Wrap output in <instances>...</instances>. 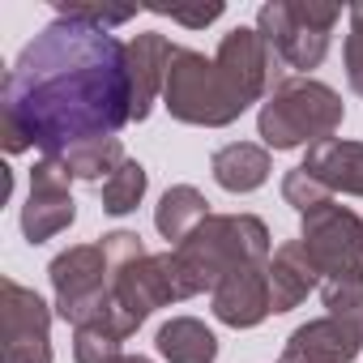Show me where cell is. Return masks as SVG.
Returning a JSON list of instances; mask_svg holds the SVG:
<instances>
[{
  "instance_id": "6da1fadb",
  "label": "cell",
  "mask_w": 363,
  "mask_h": 363,
  "mask_svg": "<svg viewBox=\"0 0 363 363\" xmlns=\"http://www.w3.org/2000/svg\"><path fill=\"white\" fill-rule=\"evenodd\" d=\"M128 120V43L73 18H56L22 48L0 94V137L9 154L35 145L43 158H60L116 137Z\"/></svg>"
},
{
  "instance_id": "7a4b0ae2",
  "label": "cell",
  "mask_w": 363,
  "mask_h": 363,
  "mask_svg": "<svg viewBox=\"0 0 363 363\" xmlns=\"http://www.w3.org/2000/svg\"><path fill=\"white\" fill-rule=\"evenodd\" d=\"M274 60L278 56L269 52L261 30H248V26L223 35L214 60H206L201 52H189V48H175L167 86H162V103L184 124L223 128V124L240 120L269 90Z\"/></svg>"
},
{
  "instance_id": "3957f363",
  "label": "cell",
  "mask_w": 363,
  "mask_h": 363,
  "mask_svg": "<svg viewBox=\"0 0 363 363\" xmlns=\"http://www.w3.org/2000/svg\"><path fill=\"white\" fill-rule=\"evenodd\" d=\"M189 295H201L248 265H269V231L252 214H210L184 244L171 248Z\"/></svg>"
},
{
  "instance_id": "277c9868",
  "label": "cell",
  "mask_w": 363,
  "mask_h": 363,
  "mask_svg": "<svg viewBox=\"0 0 363 363\" xmlns=\"http://www.w3.org/2000/svg\"><path fill=\"white\" fill-rule=\"evenodd\" d=\"M342 124V99L312 77H282L261 107V141L269 150H299L320 145Z\"/></svg>"
},
{
  "instance_id": "5b68a950",
  "label": "cell",
  "mask_w": 363,
  "mask_h": 363,
  "mask_svg": "<svg viewBox=\"0 0 363 363\" xmlns=\"http://www.w3.org/2000/svg\"><path fill=\"white\" fill-rule=\"evenodd\" d=\"M337 18H342L337 5H303V0L286 5V0H274V5L261 9L257 30L282 65L316 69L329 52V35H333Z\"/></svg>"
},
{
  "instance_id": "8992f818",
  "label": "cell",
  "mask_w": 363,
  "mask_h": 363,
  "mask_svg": "<svg viewBox=\"0 0 363 363\" xmlns=\"http://www.w3.org/2000/svg\"><path fill=\"white\" fill-rule=\"evenodd\" d=\"M52 295L56 312L77 329L90 320H103L111 312V261L103 244H77L52 261Z\"/></svg>"
},
{
  "instance_id": "52a82bcc",
  "label": "cell",
  "mask_w": 363,
  "mask_h": 363,
  "mask_svg": "<svg viewBox=\"0 0 363 363\" xmlns=\"http://www.w3.org/2000/svg\"><path fill=\"white\" fill-rule=\"evenodd\" d=\"M189 299L184 291V278H179V265L171 252H158V257H133L124 265H111V308L137 329L154 308L162 303H179Z\"/></svg>"
},
{
  "instance_id": "ba28073f",
  "label": "cell",
  "mask_w": 363,
  "mask_h": 363,
  "mask_svg": "<svg viewBox=\"0 0 363 363\" xmlns=\"http://www.w3.org/2000/svg\"><path fill=\"white\" fill-rule=\"evenodd\" d=\"M299 244L320 269V278H342L363 269V218L342 210L337 201H325L303 214Z\"/></svg>"
},
{
  "instance_id": "9c48e42d",
  "label": "cell",
  "mask_w": 363,
  "mask_h": 363,
  "mask_svg": "<svg viewBox=\"0 0 363 363\" xmlns=\"http://www.w3.org/2000/svg\"><path fill=\"white\" fill-rule=\"evenodd\" d=\"M0 363H52V308L22 282H0Z\"/></svg>"
},
{
  "instance_id": "30bf717a",
  "label": "cell",
  "mask_w": 363,
  "mask_h": 363,
  "mask_svg": "<svg viewBox=\"0 0 363 363\" xmlns=\"http://www.w3.org/2000/svg\"><path fill=\"white\" fill-rule=\"evenodd\" d=\"M69 179L73 175L60 167V158H39L30 167V197L22 206V235L30 244H43V240L73 227L77 206L69 193Z\"/></svg>"
},
{
  "instance_id": "8fae6325",
  "label": "cell",
  "mask_w": 363,
  "mask_h": 363,
  "mask_svg": "<svg viewBox=\"0 0 363 363\" xmlns=\"http://www.w3.org/2000/svg\"><path fill=\"white\" fill-rule=\"evenodd\" d=\"M363 350V329L354 320H308L299 325L286 346H282V363H350Z\"/></svg>"
},
{
  "instance_id": "7c38bea8",
  "label": "cell",
  "mask_w": 363,
  "mask_h": 363,
  "mask_svg": "<svg viewBox=\"0 0 363 363\" xmlns=\"http://www.w3.org/2000/svg\"><path fill=\"white\" fill-rule=\"evenodd\" d=\"M269 312H274V303H269V269L265 265L235 269L214 286V316L231 329H252Z\"/></svg>"
},
{
  "instance_id": "4fadbf2b",
  "label": "cell",
  "mask_w": 363,
  "mask_h": 363,
  "mask_svg": "<svg viewBox=\"0 0 363 363\" xmlns=\"http://www.w3.org/2000/svg\"><path fill=\"white\" fill-rule=\"evenodd\" d=\"M175 48L162 35H137L128 43V82H133V120H145L154 99L167 86V69H171Z\"/></svg>"
},
{
  "instance_id": "5bb4252c",
  "label": "cell",
  "mask_w": 363,
  "mask_h": 363,
  "mask_svg": "<svg viewBox=\"0 0 363 363\" xmlns=\"http://www.w3.org/2000/svg\"><path fill=\"white\" fill-rule=\"evenodd\" d=\"M308 175H316L329 193H350L363 197V141H342L329 137L320 145L308 150V158L299 162Z\"/></svg>"
},
{
  "instance_id": "9a60e30c",
  "label": "cell",
  "mask_w": 363,
  "mask_h": 363,
  "mask_svg": "<svg viewBox=\"0 0 363 363\" xmlns=\"http://www.w3.org/2000/svg\"><path fill=\"white\" fill-rule=\"evenodd\" d=\"M265 269H269V303H274V312L299 308V303L308 299V291L316 286V278H320V269L312 265V257L303 252L299 240L282 244Z\"/></svg>"
},
{
  "instance_id": "2e32d148",
  "label": "cell",
  "mask_w": 363,
  "mask_h": 363,
  "mask_svg": "<svg viewBox=\"0 0 363 363\" xmlns=\"http://www.w3.org/2000/svg\"><path fill=\"white\" fill-rule=\"evenodd\" d=\"M214 179L227 193H252L269 179V150L252 141H231L214 154Z\"/></svg>"
},
{
  "instance_id": "e0dca14e",
  "label": "cell",
  "mask_w": 363,
  "mask_h": 363,
  "mask_svg": "<svg viewBox=\"0 0 363 363\" xmlns=\"http://www.w3.org/2000/svg\"><path fill=\"white\" fill-rule=\"evenodd\" d=\"M158 354L167 363H214L218 359V337L193 316H175L158 329Z\"/></svg>"
},
{
  "instance_id": "ac0fdd59",
  "label": "cell",
  "mask_w": 363,
  "mask_h": 363,
  "mask_svg": "<svg viewBox=\"0 0 363 363\" xmlns=\"http://www.w3.org/2000/svg\"><path fill=\"white\" fill-rule=\"evenodd\" d=\"M206 218H210L206 197H201L193 184H175V189H167L162 201H158V210H154L158 235H162V240H175V244H184Z\"/></svg>"
},
{
  "instance_id": "d6986e66",
  "label": "cell",
  "mask_w": 363,
  "mask_h": 363,
  "mask_svg": "<svg viewBox=\"0 0 363 363\" xmlns=\"http://www.w3.org/2000/svg\"><path fill=\"white\" fill-rule=\"evenodd\" d=\"M133 333V325L111 308L103 320H90V325H77V333H73V359L77 363H116L124 350H120V342Z\"/></svg>"
},
{
  "instance_id": "ffe728a7",
  "label": "cell",
  "mask_w": 363,
  "mask_h": 363,
  "mask_svg": "<svg viewBox=\"0 0 363 363\" xmlns=\"http://www.w3.org/2000/svg\"><path fill=\"white\" fill-rule=\"evenodd\" d=\"M120 162H124V145H120V137L90 141V145H77V150L60 154V167H65L73 179H103V175H116Z\"/></svg>"
},
{
  "instance_id": "44dd1931",
  "label": "cell",
  "mask_w": 363,
  "mask_h": 363,
  "mask_svg": "<svg viewBox=\"0 0 363 363\" xmlns=\"http://www.w3.org/2000/svg\"><path fill=\"white\" fill-rule=\"evenodd\" d=\"M141 197H145V167L137 158H124L120 171L103 179V210L120 218V214H133Z\"/></svg>"
},
{
  "instance_id": "7402d4cb",
  "label": "cell",
  "mask_w": 363,
  "mask_h": 363,
  "mask_svg": "<svg viewBox=\"0 0 363 363\" xmlns=\"http://www.w3.org/2000/svg\"><path fill=\"white\" fill-rule=\"evenodd\" d=\"M320 295H325L329 316H337V320H354V325L363 329V269L342 274V278H325Z\"/></svg>"
},
{
  "instance_id": "603a6c76",
  "label": "cell",
  "mask_w": 363,
  "mask_h": 363,
  "mask_svg": "<svg viewBox=\"0 0 363 363\" xmlns=\"http://www.w3.org/2000/svg\"><path fill=\"white\" fill-rule=\"evenodd\" d=\"M282 197H286V206H295L299 214H308V210H316V206L329 201V189L320 184L316 175H308L303 167H295V171H286V179H282Z\"/></svg>"
},
{
  "instance_id": "cb8c5ba5",
  "label": "cell",
  "mask_w": 363,
  "mask_h": 363,
  "mask_svg": "<svg viewBox=\"0 0 363 363\" xmlns=\"http://www.w3.org/2000/svg\"><path fill=\"white\" fill-rule=\"evenodd\" d=\"M56 18H73V22L99 26V30H111V26L133 22L137 13L133 9H99V5H69V0H56Z\"/></svg>"
},
{
  "instance_id": "d4e9b609",
  "label": "cell",
  "mask_w": 363,
  "mask_h": 363,
  "mask_svg": "<svg viewBox=\"0 0 363 363\" xmlns=\"http://www.w3.org/2000/svg\"><path fill=\"white\" fill-rule=\"evenodd\" d=\"M346 82L354 94H363V0L359 5H350V35H346Z\"/></svg>"
},
{
  "instance_id": "484cf974",
  "label": "cell",
  "mask_w": 363,
  "mask_h": 363,
  "mask_svg": "<svg viewBox=\"0 0 363 363\" xmlns=\"http://www.w3.org/2000/svg\"><path fill=\"white\" fill-rule=\"evenodd\" d=\"M162 18L179 22V26H210L223 18V5H206V9H158Z\"/></svg>"
},
{
  "instance_id": "4316f807",
  "label": "cell",
  "mask_w": 363,
  "mask_h": 363,
  "mask_svg": "<svg viewBox=\"0 0 363 363\" xmlns=\"http://www.w3.org/2000/svg\"><path fill=\"white\" fill-rule=\"evenodd\" d=\"M116 363H150V359H145V354H120Z\"/></svg>"
}]
</instances>
